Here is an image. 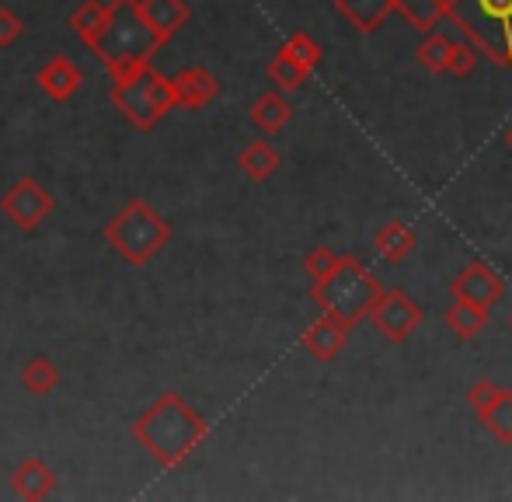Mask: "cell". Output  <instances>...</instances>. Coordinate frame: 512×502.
Returning <instances> with one entry per match:
<instances>
[{"instance_id":"2e32d148","label":"cell","mask_w":512,"mask_h":502,"mask_svg":"<svg viewBox=\"0 0 512 502\" xmlns=\"http://www.w3.org/2000/svg\"><path fill=\"white\" fill-rule=\"evenodd\" d=\"M237 168H241L251 182H269V178L279 171V154L272 150V143L251 140L248 147L237 154Z\"/></svg>"},{"instance_id":"603a6c76","label":"cell","mask_w":512,"mask_h":502,"mask_svg":"<svg viewBox=\"0 0 512 502\" xmlns=\"http://www.w3.org/2000/svg\"><path fill=\"white\" fill-rule=\"evenodd\" d=\"M265 74H269V81L276 84V88H283V91H300L307 84V77H310V70L307 67H300L297 60H290V56L279 49L276 56L269 60V67H265Z\"/></svg>"},{"instance_id":"52a82bcc","label":"cell","mask_w":512,"mask_h":502,"mask_svg":"<svg viewBox=\"0 0 512 502\" xmlns=\"http://www.w3.org/2000/svg\"><path fill=\"white\" fill-rule=\"evenodd\" d=\"M0 213H4L18 231H35V227L53 213V196H49L35 178H18V182L0 196Z\"/></svg>"},{"instance_id":"ffe728a7","label":"cell","mask_w":512,"mask_h":502,"mask_svg":"<svg viewBox=\"0 0 512 502\" xmlns=\"http://www.w3.org/2000/svg\"><path fill=\"white\" fill-rule=\"evenodd\" d=\"M373 248L380 251V255L387 258V262H401L405 255L415 251V234L408 231L401 220H391V224H384L377 231V238H373Z\"/></svg>"},{"instance_id":"3957f363","label":"cell","mask_w":512,"mask_h":502,"mask_svg":"<svg viewBox=\"0 0 512 502\" xmlns=\"http://www.w3.org/2000/svg\"><path fill=\"white\" fill-rule=\"evenodd\" d=\"M380 293L384 286L377 283V276L352 255H338L335 269L310 286V300L345 328H356L359 321L370 318V307L377 304Z\"/></svg>"},{"instance_id":"f1b7e54d","label":"cell","mask_w":512,"mask_h":502,"mask_svg":"<svg viewBox=\"0 0 512 502\" xmlns=\"http://www.w3.org/2000/svg\"><path fill=\"white\" fill-rule=\"evenodd\" d=\"M499 391H502V387L492 384V380H474V384L467 387V405H471L474 412L481 415L488 405H492L495 398H499Z\"/></svg>"},{"instance_id":"30bf717a","label":"cell","mask_w":512,"mask_h":502,"mask_svg":"<svg viewBox=\"0 0 512 502\" xmlns=\"http://www.w3.org/2000/svg\"><path fill=\"white\" fill-rule=\"evenodd\" d=\"M35 84L46 91V98L53 102H70V98L81 91L84 84V70L77 67L70 56H49L39 70H35Z\"/></svg>"},{"instance_id":"f546056e","label":"cell","mask_w":512,"mask_h":502,"mask_svg":"<svg viewBox=\"0 0 512 502\" xmlns=\"http://www.w3.org/2000/svg\"><path fill=\"white\" fill-rule=\"evenodd\" d=\"M21 32H25V25H21V18L11 11V7H0V49L14 46V42L21 39Z\"/></svg>"},{"instance_id":"7a4b0ae2","label":"cell","mask_w":512,"mask_h":502,"mask_svg":"<svg viewBox=\"0 0 512 502\" xmlns=\"http://www.w3.org/2000/svg\"><path fill=\"white\" fill-rule=\"evenodd\" d=\"M164 42L150 32V25L143 21L140 4L136 0H108L105 4V21L98 28L91 53L102 60L108 77H126L133 70L147 67L150 56L161 49Z\"/></svg>"},{"instance_id":"4316f807","label":"cell","mask_w":512,"mask_h":502,"mask_svg":"<svg viewBox=\"0 0 512 502\" xmlns=\"http://www.w3.org/2000/svg\"><path fill=\"white\" fill-rule=\"evenodd\" d=\"M474 67H478V53H474L471 42H453L450 60H446V70H450L453 77H464V74H471Z\"/></svg>"},{"instance_id":"83f0119b","label":"cell","mask_w":512,"mask_h":502,"mask_svg":"<svg viewBox=\"0 0 512 502\" xmlns=\"http://www.w3.org/2000/svg\"><path fill=\"white\" fill-rule=\"evenodd\" d=\"M335 265H338V255L331 248H314L304 258V272H307L310 279H324L331 269H335Z\"/></svg>"},{"instance_id":"cb8c5ba5","label":"cell","mask_w":512,"mask_h":502,"mask_svg":"<svg viewBox=\"0 0 512 502\" xmlns=\"http://www.w3.org/2000/svg\"><path fill=\"white\" fill-rule=\"evenodd\" d=\"M102 21H105L102 0H84V4H77L74 14H70V28H74L77 39H81L88 49H91V42H95L98 28H102Z\"/></svg>"},{"instance_id":"44dd1931","label":"cell","mask_w":512,"mask_h":502,"mask_svg":"<svg viewBox=\"0 0 512 502\" xmlns=\"http://www.w3.org/2000/svg\"><path fill=\"white\" fill-rule=\"evenodd\" d=\"M488 311L478 304H467V300H453V307L446 311V328H450L457 339H474V335L485 328Z\"/></svg>"},{"instance_id":"4dcf8cb0","label":"cell","mask_w":512,"mask_h":502,"mask_svg":"<svg viewBox=\"0 0 512 502\" xmlns=\"http://www.w3.org/2000/svg\"><path fill=\"white\" fill-rule=\"evenodd\" d=\"M506 140H509V147H512V126H509V136H506Z\"/></svg>"},{"instance_id":"ac0fdd59","label":"cell","mask_w":512,"mask_h":502,"mask_svg":"<svg viewBox=\"0 0 512 502\" xmlns=\"http://www.w3.org/2000/svg\"><path fill=\"white\" fill-rule=\"evenodd\" d=\"M446 4L450 0H394V11L408 21L415 32H432L439 18H446Z\"/></svg>"},{"instance_id":"484cf974","label":"cell","mask_w":512,"mask_h":502,"mask_svg":"<svg viewBox=\"0 0 512 502\" xmlns=\"http://www.w3.org/2000/svg\"><path fill=\"white\" fill-rule=\"evenodd\" d=\"M283 53L290 56V60H297L300 67H307V70H314L317 63H321V46H317L310 35L304 32H293L290 39L283 42Z\"/></svg>"},{"instance_id":"8fae6325","label":"cell","mask_w":512,"mask_h":502,"mask_svg":"<svg viewBox=\"0 0 512 502\" xmlns=\"http://www.w3.org/2000/svg\"><path fill=\"white\" fill-rule=\"evenodd\" d=\"M171 88H175V109L199 112L220 95V81L209 74L206 67H185L171 77Z\"/></svg>"},{"instance_id":"4fadbf2b","label":"cell","mask_w":512,"mask_h":502,"mask_svg":"<svg viewBox=\"0 0 512 502\" xmlns=\"http://www.w3.org/2000/svg\"><path fill=\"white\" fill-rule=\"evenodd\" d=\"M136 4H140V14L150 25V32H154L161 42H168L171 35L192 18L185 0H136Z\"/></svg>"},{"instance_id":"d6986e66","label":"cell","mask_w":512,"mask_h":502,"mask_svg":"<svg viewBox=\"0 0 512 502\" xmlns=\"http://www.w3.org/2000/svg\"><path fill=\"white\" fill-rule=\"evenodd\" d=\"M60 384V367H56L49 356H32V360L21 367V387L35 398H46L53 387Z\"/></svg>"},{"instance_id":"6da1fadb","label":"cell","mask_w":512,"mask_h":502,"mask_svg":"<svg viewBox=\"0 0 512 502\" xmlns=\"http://www.w3.org/2000/svg\"><path fill=\"white\" fill-rule=\"evenodd\" d=\"M206 436H209V422L178 391H164L133 422V440L161 468H178Z\"/></svg>"},{"instance_id":"7c38bea8","label":"cell","mask_w":512,"mask_h":502,"mask_svg":"<svg viewBox=\"0 0 512 502\" xmlns=\"http://www.w3.org/2000/svg\"><path fill=\"white\" fill-rule=\"evenodd\" d=\"M53 489H56L53 468H49L46 461H39V457H28V461H21L18 468L11 471V492L18 499L42 502L46 496H53Z\"/></svg>"},{"instance_id":"277c9868","label":"cell","mask_w":512,"mask_h":502,"mask_svg":"<svg viewBox=\"0 0 512 502\" xmlns=\"http://www.w3.org/2000/svg\"><path fill=\"white\" fill-rule=\"evenodd\" d=\"M446 18L464 28L471 46L481 49L495 67L512 70V0H450Z\"/></svg>"},{"instance_id":"7402d4cb","label":"cell","mask_w":512,"mask_h":502,"mask_svg":"<svg viewBox=\"0 0 512 502\" xmlns=\"http://www.w3.org/2000/svg\"><path fill=\"white\" fill-rule=\"evenodd\" d=\"M481 422H485V429L495 436V440L509 447V443H512V391L502 387L499 398H495L492 405L481 412Z\"/></svg>"},{"instance_id":"ba28073f","label":"cell","mask_w":512,"mask_h":502,"mask_svg":"<svg viewBox=\"0 0 512 502\" xmlns=\"http://www.w3.org/2000/svg\"><path fill=\"white\" fill-rule=\"evenodd\" d=\"M370 321L387 342H405L422 325V307L405 290H384L370 307Z\"/></svg>"},{"instance_id":"8992f818","label":"cell","mask_w":512,"mask_h":502,"mask_svg":"<svg viewBox=\"0 0 512 502\" xmlns=\"http://www.w3.org/2000/svg\"><path fill=\"white\" fill-rule=\"evenodd\" d=\"M108 102L129 119V126L147 133L175 109V88H171V77H164L161 70L147 63L133 74L115 77L112 88H108Z\"/></svg>"},{"instance_id":"e0dca14e","label":"cell","mask_w":512,"mask_h":502,"mask_svg":"<svg viewBox=\"0 0 512 502\" xmlns=\"http://www.w3.org/2000/svg\"><path fill=\"white\" fill-rule=\"evenodd\" d=\"M248 116H251V123L262 129V133H279V129L290 123L293 109L279 91H265V95L255 98V105H251Z\"/></svg>"},{"instance_id":"5bb4252c","label":"cell","mask_w":512,"mask_h":502,"mask_svg":"<svg viewBox=\"0 0 512 502\" xmlns=\"http://www.w3.org/2000/svg\"><path fill=\"white\" fill-rule=\"evenodd\" d=\"M345 335H349V328L338 325V321L328 318V314H321V318H317L314 325H307V332H304V339H300V346H304L307 353L314 356V360L331 363L338 353H342Z\"/></svg>"},{"instance_id":"5b68a950","label":"cell","mask_w":512,"mask_h":502,"mask_svg":"<svg viewBox=\"0 0 512 502\" xmlns=\"http://www.w3.org/2000/svg\"><path fill=\"white\" fill-rule=\"evenodd\" d=\"M105 241L126 265H147L171 241V224L143 199H129L105 224Z\"/></svg>"},{"instance_id":"1f68e13d","label":"cell","mask_w":512,"mask_h":502,"mask_svg":"<svg viewBox=\"0 0 512 502\" xmlns=\"http://www.w3.org/2000/svg\"><path fill=\"white\" fill-rule=\"evenodd\" d=\"M509 328H512V314H509Z\"/></svg>"},{"instance_id":"9c48e42d","label":"cell","mask_w":512,"mask_h":502,"mask_svg":"<svg viewBox=\"0 0 512 502\" xmlns=\"http://www.w3.org/2000/svg\"><path fill=\"white\" fill-rule=\"evenodd\" d=\"M453 300H467V304H478L485 311H492L502 297H506V283L495 269H488L485 262H471L467 269L457 272V279L450 283Z\"/></svg>"},{"instance_id":"d4e9b609","label":"cell","mask_w":512,"mask_h":502,"mask_svg":"<svg viewBox=\"0 0 512 502\" xmlns=\"http://www.w3.org/2000/svg\"><path fill=\"white\" fill-rule=\"evenodd\" d=\"M450 46L453 42L446 39V35H439L436 28H432L429 35H425V42L415 49V60L422 63L429 74H446V60H450Z\"/></svg>"},{"instance_id":"9a60e30c","label":"cell","mask_w":512,"mask_h":502,"mask_svg":"<svg viewBox=\"0 0 512 502\" xmlns=\"http://www.w3.org/2000/svg\"><path fill=\"white\" fill-rule=\"evenodd\" d=\"M335 11L342 14L356 32L373 35L394 14V0H335Z\"/></svg>"}]
</instances>
